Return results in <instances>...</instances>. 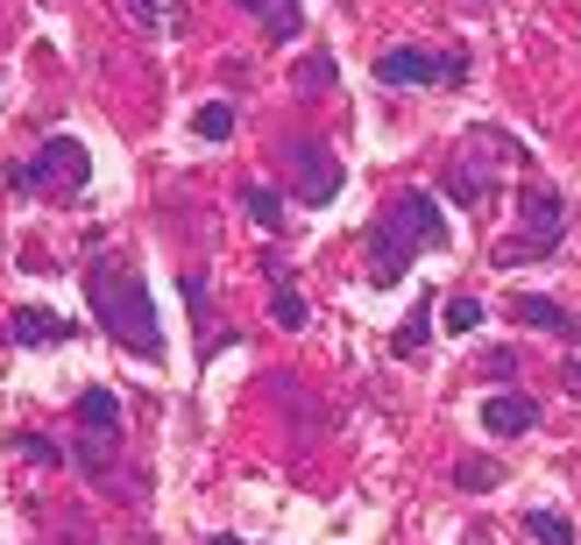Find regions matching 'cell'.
Returning a JSON list of instances; mask_svg holds the SVG:
<instances>
[{
    "instance_id": "cell-1",
    "label": "cell",
    "mask_w": 581,
    "mask_h": 545,
    "mask_svg": "<svg viewBox=\"0 0 581 545\" xmlns=\"http://www.w3.org/2000/svg\"><path fill=\"white\" fill-rule=\"evenodd\" d=\"M446 248V213L433 192H397L383 220L369 227V283H405L411 255Z\"/></svg>"
},
{
    "instance_id": "cell-2",
    "label": "cell",
    "mask_w": 581,
    "mask_h": 545,
    "mask_svg": "<svg viewBox=\"0 0 581 545\" xmlns=\"http://www.w3.org/2000/svg\"><path fill=\"white\" fill-rule=\"evenodd\" d=\"M85 305H93V320L107 326L114 347H128V355H142V361H163V326H156V312H149L142 283L128 277L114 255H100V263L85 269Z\"/></svg>"
},
{
    "instance_id": "cell-3",
    "label": "cell",
    "mask_w": 581,
    "mask_h": 545,
    "mask_svg": "<svg viewBox=\"0 0 581 545\" xmlns=\"http://www.w3.org/2000/svg\"><path fill=\"white\" fill-rule=\"evenodd\" d=\"M8 185L14 192H57V199H79V192L93 185V149H85L79 135H50L28 163L8 171Z\"/></svg>"
},
{
    "instance_id": "cell-4",
    "label": "cell",
    "mask_w": 581,
    "mask_h": 545,
    "mask_svg": "<svg viewBox=\"0 0 581 545\" xmlns=\"http://www.w3.org/2000/svg\"><path fill=\"white\" fill-rule=\"evenodd\" d=\"M518 227H525V234L497 241V263H503V269L560 248V227H568V206H560V192H554V185H525V192H518Z\"/></svg>"
},
{
    "instance_id": "cell-5",
    "label": "cell",
    "mask_w": 581,
    "mask_h": 545,
    "mask_svg": "<svg viewBox=\"0 0 581 545\" xmlns=\"http://www.w3.org/2000/svg\"><path fill=\"white\" fill-rule=\"evenodd\" d=\"M383 85H461L468 79V57L461 50H419V43H397V50L376 57Z\"/></svg>"
},
{
    "instance_id": "cell-6",
    "label": "cell",
    "mask_w": 581,
    "mask_h": 545,
    "mask_svg": "<svg viewBox=\"0 0 581 545\" xmlns=\"http://www.w3.org/2000/svg\"><path fill=\"white\" fill-rule=\"evenodd\" d=\"M334 192H340L334 149H291V199L298 206H334Z\"/></svg>"
},
{
    "instance_id": "cell-7",
    "label": "cell",
    "mask_w": 581,
    "mask_h": 545,
    "mask_svg": "<svg viewBox=\"0 0 581 545\" xmlns=\"http://www.w3.org/2000/svg\"><path fill=\"white\" fill-rule=\"evenodd\" d=\"M539 426V397H518V390H503V397H483V432L497 439H518Z\"/></svg>"
},
{
    "instance_id": "cell-8",
    "label": "cell",
    "mask_w": 581,
    "mask_h": 545,
    "mask_svg": "<svg viewBox=\"0 0 581 545\" xmlns=\"http://www.w3.org/2000/svg\"><path fill=\"white\" fill-rule=\"evenodd\" d=\"M8 333H14V347H65V340H79V326L57 320V312H43V305H22Z\"/></svg>"
},
{
    "instance_id": "cell-9",
    "label": "cell",
    "mask_w": 581,
    "mask_h": 545,
    "mask_svg": "<svg viewBox=\"0 0 581 545\" xmlns=\"http://www.w3.org/2000/svg\"><path fill=\"white\" fill-rule=\"evenodd\" d=\"M511 320L518 326H539V333H560V340H581V320H574V312H560L554 298H539V291H518L511 298Z\"/></svg>"
},
{
    "instance_id": "cell-10",
    "label": "cell",
    "mask_w": 581,
    "mask_h": 545,
    "mask_svg": "<svg viewBox=\"0 0 581 545\" xmlns=\"http://www.w3.org/2000/svg\"><path fill=\"white\" fill-rule=\"evenodd\" d=\"M79 426H93V432H121V404H114V390H79Z\"/></svg>"
},
{
    "instance_id": "cell-11",
    "label": "cell",
    "mask_w": 581,
    "mask_h": 545,
    "mask_svg": "<svg viewBox=\"0 0 581 545\" xmlns=\"http://www.w3.org/2000/svg\"><path fill=\"white\" fill-rule=\"evenodd\" d=\"M270 320L284 326V333H298V326L312 320V312H305V291H298V283H277V291H270Z\"/></svg>"
},
{
    "instance_id": "cell-12",
    "label": "cell",
    "mask_w": 581,
    "mask_h": 545,
    "mask_svg": "<svg viewBox=\"0 0 581 545\" xmlns=\"http://www.w3.org/2000/svg\"><path fill=\"white\" fill-rule=\"evenodd\" d=\"M525 532L539 538V545H581V538H574V524L560 518V510H525Z\"/></svg>"
},
{
    "instance_id": "cell-13",
    "label": "cell",
    "mask_w": 581,
    "mask_h": 545,
    "mask_svg": "<svg viewBox=\"0 0 581 545\" xmlns=\"http://www.w3.org/2000/svg\"><path fill=\"white\" fill-rule=\"evenodd\" d=\"M334 79H340L334 50H312V57H298V85H305V93H326Z\"/></svg>"
},
{
    "instance_id": "cell-14",
    "label": "cell",
    "mask_w": 581,
    "mask_h": 545,
    "mask_svg": "<svg viewBox=\"0 0 581 545\" xmlns=\"http://www.w3.org/2000/svg\"><path fill=\"white\" fill-rule=\"evenodd\" d=\"M497 482H503V467L497 461H454V489H497Z\"/></svg>"
},
{
    "instance_id": "cell-15",
    "label": "cell",
    "mask_w": 581,
    "mask_h": 545,
    "mask_svg": "<svg viewBox=\"0 0 581 545\" xmlns=\"http://www.w3.org/2000/svg\"><path fill=\"white\" fill-rule=\"evenodd\" d=\"M248 220H256V227H270V234H277V227H284V199H277L270 185H248Z\"/></svg>"
},
{
    "instance_id": "cell-16",
    "label": "cell",
    "mask_w": 581,
    "mask_h": 545,
    "mask_svg": "<svg viewBox=\"0 0 581 545\" xmlns=\"http://www.w3.org/2000/svg\"><path fill=\"white\" fill-rule=\"evenodd\" d=\"M440 326H446V333H475V326H483V298H446Z\"/></svg>"
},
{
    "instance_id": "cell-17",
    "label": "cell",
    "mask_w": 581,
    "mask_h": 545,
    "mask_svg": "<svg viewBox=\"0 0 581 545\" xmlns=\"http://www.w3.org/2000/svg\"><path fill=\"white\" fill-rule=\"evenodd\" d=\"M426 333H433V312H426V305H419V312H411V320H405V326H397V333H391V347H397V355H419V347H426Z\"/></svg>"
},
{
    "instance_id": "cell-18",
    "label": "cell",
    "mask_w": 581,
    "mask_h": 545,
    "mask_svg": "<svg viewBox=\"0 0 581 545\" xmlns=\"http://www.w3.org/2000/svg\"><path fill=\"white\" fill-rule=\"evenodd\" d=\"M199 135H206V142H228V135H234V107H228V100H206V107H199Z\"/></svg>"
},
{
    "instance_id": "cell-19",
    "label": "cell",
    "mask_w": 581,
    "mask_h": 545,
    "mask_svg": "<svg viewBox=\"0 0 581 545\" xmlns=\"http://www.w3.org/2000/svg\"><path fill=\"white\" fill-rule=\"evenodd\" d=\"M14 453H22L28 467H50V461H57V447H50L43 432H22V439H14Z\"/></svg>"
},
{
    "instance_id": "cell-20",
    "label": "cell",
    "mask_w": 581,
    "mask_h": 545,
    "mask_svg": "<svg viewBox=\"0 0 581 545\" xmlns=\"http://www.w3.org/2000/svg\"><path fill=\"white\" fill-rule=\"evenodd\" d=\"M483 369L497 375V383H511V375H518V347H489V361H483Z\"/></svg>"
},
{
    "instance_id": "cell-21",
    "label": "cell",
    "mask_w": 581,
    "mask_h": 545,
    "mask_svg": "<svg viewBox=\"0 0 581 545\" xmlns=\"http://www.w3.org/2000/svg\"><path fill=\"white\" fill-rule=\"evenodd\" d=\"M121 8H128V22H142V28H156V22H163L156 0H121Z\"/></svg>"
},
{
    "instance_id": "cell-22",
    "label": "cell",
    "mask_w": 581,
    "mask_h": 545,
    "mask_svg": "<svg viewBox=\"0 0 581 545\" xmlns=\"http://www.w3.org/2000/svg\"><path fill=\"white\" fill-rule=\"evenodd\" d=\"M298 28V8H270V36H291Z\"/></svg>"
},
{
    "instance_id": "cell-23",
    "label": "cell",
    "mask_w": 581,
    "mask_h": 545,
    "mask_svg": "<svg viewBox=\"0 0 581 545\" xmlns=\"http://www.w3.org/2000/svg\"><path fill=\"white\" fill-rule=\"evenodd\" d=\"M234 8H270V0H234Z\"/></svg>"
},
{
    "instance_id": "cell-24",
    "label": "cell",
    "mask_w": 581,
    "mask_h": 545,
    "mask_svg": "<svg viewBox=\"0 0 581 545\" xmlns=\"http://www.w3.org/2000/svg\"><path fill=\"white\" fill-rule=\"evenodd\" d=\"M206 545H242V538H206Z\"/></svg>"
}]
</instances>
